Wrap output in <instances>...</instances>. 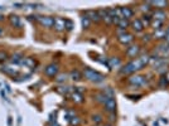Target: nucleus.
<instances>
[{
    "label": "nucleus",
    "instance_id": "nucleus-30",
    "mask_svg": "<svg viewBox=\"0 0 169 126\" xmlns=\"http://www.w3.org/2000/svg\"><path fill=\"white\" fill-rule=\"evenodd\" d=\"M90 19H87L86 17H83V19H82V25H83V28H88L90 27Z\"/></svg>",
    "mask_w": 169,
    "mask_h": 126
},
{
    "label": "nucleus",
    "instance_id": "nucleus-20",
    "mask_svg": "<svg viewBox=\"0 0 169 126\" xmlns=\"http://www.w3.org/2000/svg\"><path fill=\"white\" fill-rule=\"evenodd\" d=\"M165 29L164 28H162V29H158V30H155V33H154V37L156 38V39H160V38H165Z\"/></svg>",
    "mask_w": 169,
    "mask_h": 126
},
{
    "label": "nucleus",
    "instance_id": "nucleus-23",
    "mask_svg": "<svg viewBox=\"0 0 169 126\" xmlns=\"http://www.w3.org/2000/svg\"><path fill=\"white\" fill-rule=\"evenodd\" d=\"M107 98H108V97H107L104 92H101V94H97V95H96V100H97L99 102H101V104H105Z\"/></svg>",
    "mask_w": 169,
    "mask_h": 126
},
{
    "label": "nucleus",
    "instance_id": "nucleus-25",
    "mask_svg": "<svg viewBox=\"0 0 169 126\" xmlns=\"http://www.w3.org/2000/svg\"><path fill=\"white\" fill-rule=\"evenodd\" d=\"M10 23H11V24H13L14 27H20V20H19V18L15 17V15H11V17H10Z\"/></svg>",
    "mask_w": 169,
    "mask_h": 126
},
{
    "label": "nucleus",
    "instance_id": "nucleus-5",
    "mask_svg": "<svg viewBox=\"0 0 169 126\" xmlns=\"http://www.w3.org/2000/svg\"><path fill=\"white\" fill-rule=\"evenodd\" d=\"M44 73H45L47 76H49V77L57 76V73H58V64H56V63L48 64V66L44 68Z\"/></svg>",
    "mask_w": 169,
    "mask_h": 126
},
{
    "label": "nucleus",
    "instance_id": "nucleus-21",
    "mask_svg": "<svg viewBox=\"0 0 169 126\" xmlns=\"http://www.w3.org/2000/svg\"><path fill=\"white\" fill-rule=\"evenodd\" d=\"M120 59L119 58H110V62H108V67H111V68H114V67H119L120 66Z\"/></svg>",
    "mask_w": 169,
    "mask_h": 126
},
{
    "label": "nucleus",
    "instance_id": "nucleus-15",
    "mask_svg": "<svg viewBox=\"0 0 169 126\" xmlns=\"http://www.w3.org/2000/svg\"><path fill=\"white\" fill-rule=\"evenodd\" d=\"M58 92L62 94L65 96H68L69 92H73V88L72 87H68V86H63V87H58Z\"/></svg>",
    "mask_w": 169,
    "mask_h": 126
},
{
    "label": "nucleus",
    "instance_id": "nucleus-38",
    "mask_svg": "<svg viewBox=\"0 0 169 126\" xmlns=\"http://www.w3.org/2000/svg\"><path fill=\"white\" fill-rule=\"evenodd\" d=\"M96 126H99V125H96Z\"/></svg>",
    "mask_w": 169,
    "mask_h": 126
},
{
    "label": "nucleus",
    "instance_id": "nucleus-2",
    "mask_svg": "<svg viewBox=\"0 0 169 126\" xmlns=\"http://www.w3.org/2000/svg\"><path fill=\"white\" fill-rule=\"evenodd\" d=\"M83 74H84V77L88 79V81L95 82V83H100V82H102L104 79H105V77H104L101 73H99V72H96V71L91 70V68H84Z\"/></svg>",
    "mask_w": 169,
    "mask_h": 126
},
{
    "label": "nucleus",
    "instance_id": "nucleus-11",
    "mask_svg": "<svg viewBox=\"0 0 169 126\" xmlns=\"http://www.w3.org/2000/svg\"><path fill=\"white\" fill-rule=\"evenodd\" d=\"M120 13H121V17H123V19H129V18H131L132 15H134V11H132L130 8H128V6H125V8H120Z\"/></svg>",
    "mask_w": 169,
    "mask_h": 126
},
{
    "label": "nucleus",
    "instance_id": "nucleus-27",
    "mask_svg": "<svg viewBox=\"0 0 169 126\" xmlns=\"http://www.w3.org/2000/svg\"><path fill=\"white\" fill-rule=\"evenodd\" d=\"M69 122H71V125H72V126H73V125H75V126H77V125L81 122V120H80L78 117H76V116H72V117L69 119Z\"/></svg>",
    "mask_w": 169,
    "mask_h": 126
},
{
    "label": "nucleus",
    "instance_id": "nucleus-19",
    "mask_svg": "<svg viewBox=\"0 0 169 126\" xmlns=\"http://www.w3.org/2000/svg\"><path fill=\"white\" fill-rule=\"evenodd\" d=\"M117 27H119L120 30H124V32H125V29L129 27V21H128L126 19H121V20L117 23Z\"/></svg>",
    "mask_w": 169,
    "mask_h": 126
},
{
    "label": "nucleus",
    "instance_id": "nucleus-6",
    "mask_svg": "<svg viewBox=\"0 0 169 126\" xmlns=\"http://www.w3.org/2000/svg\"><path fill=\"white\" fill-rule=\"evenodd\" d=\"M37 20L41 23L42 25L47 27V28H51L54 25V19L51 17H37Z\"/></svg>",
    "mask_w": 169,
    "mask_h": 126
},
{
    "label": "nucleus",
    "instance_id": "nucleus-35",
    "mask_svg": "<svg viewBox=\"0 0 169 126\" xmlns=\"http://www.w3.org/2000/svg\"><path fill=\"white\" fill-rule=\"evenodd\" d=\"M5 57H6L5 53H0V59H5Z\"/></svg>",
    "mask_w": 169,
    "mask_h": 126
},
{
    "label": "nucleus",
    "instance_id": "nucleus-10",
    "mask_svg": "<svg viewBox=\"0 0 169 126\" xmlns=\"http://www.w3.org/2000/svg\"><path fill=\"white\" fill-rule=\"evenodd\" d=\"M140 52V47L139 45H131L126 49V55L128 57H131V58H134L135 55H138Z\"/></svg>",
    "mask_w": 169,
    "mask_h": 126
},
{
    "label": "nucleus",
    "instance_id": "nucleus-26",
    "mask_svg": "<svg viewBox=\"0 0 169 126\" xmlns=\"http://www.w3.org/2000/svg\"><path fill=\"white\" fill-rule=\"evenodd\" d=\"M151 25L154 27L155 30L162 29V27H163V21H159V20H151Z\"/></svg>",
    "mask_w": 169,
    "mask_h": 126
},
{
    "label": "nucleus",
    "instance_id": "nucleus-17",
    "mask_svg": "<svg viewBox=\"0 0 169 126\" xmlns=\"http://www.w3.org/2000/svg\"><path fill=\"white\" fill-rule=\"evenodd\" d=\"M22 64H24V66L28 67V68H32V67L35 66V61H34L33 58H23Z\"/></svg>",
    "mask_w": 169,
    "mask_h": 126
},
{
    "label": "nucleus",
    "instance_id": "nucleus-24",
    "mask_svg": "<svg viewBox=\"0 0 169 126\" xmlns=\"http://www.w3.org/2000/svg\"><path fill=\"white\" fill-rule=\"evenodd\" d=\"M23 58H24V57H23L22 54L17 53V54H14L13 57H11V62H14V63H22Z\"/></svg>",
    "mask_w": 169,
    "mask_h": 126
},
{
    "label": "nucleus",
    "instance_id": "nucleus-34",
    "mask_svg": "<svg viewBox=\"0 0 169 126\" xmlns=\"http://www.w3.org/2000/svg\"><path fill=\"white\" fill-rule=\"evenodd\" d=\"M165 40H167V43L169 44V28L167 29V32H165V38H164Z\"/></svg>",
    "mask_w": 169,
    "mask_h": 126
},
{
    "label": "nucleus",
    "instance_id": "nucleus-8",
    "mask_svg": "<svg viewBox=\"0 0 169 126\" xmlns=\"http://www.w3.org/2000/svg\"><path fill=\"white\" fill-rule=\"evenodd\" d=\"M56 30L61 32V30H65L66 29V19H62V18H56L54 19V25Z\"/></svg>",
    "mask_w": 169,
    "mask_h": 126
},
{
    "label": "nucleus",
    "instance_id": "nucleus-31",
    "mask_svg": "<svg viewBox=\"0 0 169 126\" xmlns=\"http://www.w3.org/2000/svg\"><path fill=\"white\" fill-rule=\"evenodd\" d=\"M92 121H93L95 124H100V122L102 121V117H101L100 115H95V116H92Z\"/></svg>",
    "mask_w": 169,
    "mask_h": 126
},
{
    "label": "nucleus",
    "instance_id": "nucleus-13",
    "mask_svg": "<svg viewBox=\"0 0 169 126\" xmlns=\"http://www.w3.org/2000/svg\"><path fill=\"white\" fill-rule=\"evenodd\" d=\"M131 27L132 29H134L135 32H141L144 29V24H143V21L140 19H135V20H132L131 23Z\"/></svg>",
    "mask_w": 169,
    "mask_h": 126
},
{
    "label": "nucleus",
    "instance_id": "nucleus-14",
    "mask_svg": "<svg viewBox=\"0 0 169 126\" xmlns=\"http://www.w3.org/2000/svg\"><path fill=\"white\" fill-rule=\"evenodd\" d=\"M71 98H72V101L77 102V104H81V102H83V96H82V94H81V92H77L76 90H75V92H72Z\"/></svg>",
    "mask_w": 169,
    "mask_h": 126
},
{
    "label": "nucleus",
    "instance_id": "nucleus-7",
    "mask_svg": "<svg viewBox=\"0 0 169 126\" xmlns=\"http://www.w3.org/2000/svg\"><path fill=\"white\" fill-rule=\"evenodd\" d=\"M105 109H106V111L107 112H115V109H116V102H115V98L114 97H108L107 100H106V102H105Z\"/></svg>",
    "mask_w": 169,
    "mask_h": 126
},
{
    "label": "nucleus",
    "instance_id": "nucleus-37",
    "mask_svg": "<svg viewBox=\"0 0 169 126\" xmlns=\"http://www.w3.org/2000/svg\"><path fill=\"white\" fill-rule=\"evenodd\" d=\"M105 126H111V125H105Z\"/></svg>",
    "mask_w": 169,
    "mask_h": 126
},
{
    "label": "nucleus",
    "instance_id": "nucleus-28",
    "mask_svg": "<svg viewBox=\"0 0 169 126\" xmlns=\"http://www.w3.org/2000/svg\"><path fill=\"white\" fill-rule=\"evenodd\" d=\"M104 94L107 96V97H114V92H112V90L110 87H107L106 90H104Z\"/></svg>",
    "mask_w": 169,
    "mask_h": 126
},
{
    "label": "nucleus",
    "instance_id": "nucleus-4",
    "mask_svg": "<svg viewBox=\"0 0 169 126\" xmlns=\"http://www.w3.org/2000/svg\"><path fill=\"white\" fill-rule=\"evenodd\" d=\"M132 40H134V37H132V34L130 33H126V32H123L119 34V42L123 43V44H130Z\"/></svg>",
    "mask_w": 169,
    "mask_h": 126
},
{
    "label": "nucleus",
    "instance_id": "nucleus-1",
    "mask_svg": "<svg viewBox=\"0 0 169 126\" xmlns=\"http://www.w3.org/2000/svg\"><path fill=\"white\" fill-rule=\"evenodd\" d=\"M150 62V57L149 55H141L140 58H136L134 61L129 62L128 64H125V67L121 68V72L123 74H131V73H135L136 71L141 70L144 66H147Z\"/></svg>",
    "mask_w": 169,
    "mask_h": 126
},
{
    "label": "nucleus",
    "instance_id": "nucleus-29",
    "mask_svg": "<svg viewBox=\"0 0 169 126\" xmlns=\"http://www.w3.org/2000/svg\"><path fill=\"white\" fill-rule=\"evenodd\" d=\"M143 18H144V19L141 20V21H143V24H145V25H148V24H150V23H151V18H150L149 15H144Z\"/></svg>",
    "mask_w": 169,
    "mask_h": 126
},
{
    "label": "nucleus",
    "instance_id": "nucleus-36",
    "mask_svg": "<svg viewBox=\"0 0 169 126\" xmlns=\"http://www.w3.org/2000/svg\"><path fill=\"white\" fill-rule=\"evenodd\" d=\"M2 34H3V29H2V28H0V36H2Z\"/></svg>",
    "mask_w": 169,
    "mask_h": 126
},
{
    "label": "nucleus",
    "instance_id": "nucleus-33",
    "mask_svg": "<svg viewBox=\"0 0 169 126\" xmlns=\"http://www.w3.org/2000/svg\"><path fill=\"white\" fill-rule=\"evenodd\" d=\"M72 28H73V24H72V21L66 19V29H67V30H71Z\"/></svg>",
    "mask_w": 169,
    "mask_h": 126
},
{
    "label": "nucleus",
    "instance_id": "nucleus-12",
    "mask_svg": "<svg viewBox=\"0 0 169 126\" xmlns=\"http://www.w3.org/2000/svg\"><path fill=\"white\" fill-rule=\"evenodd\" d=\"M165 18H167V14H165V11H163V10H156V11H154V14H153V20L164 21Z\"/></svg>",
    "mask_w": 169,
    "mask_h": 126
},
{
    "label": "nucleus",
    "instance_id": "nucleus-3",
    "mask_svg": "<svg viewBox=\"0 0 169 126\" xmlns=\"http://www.w3.org/2000/svg\"><path fill=\"white\" fill-rule=\"evenodd\" d=\"M129 85L131 86H135V87H141V86H145L147 85V78L144 76H140V74H135L128 79Z\"/></svg>",
    "mask_w": 169,
    "mask_h": 126
},
{
    "label": "nucleus",
    "instance_id": "nucleus-22",
    "mask_svg": "<svg viewBox=\"0 0 169 126\" xmlns=\"http://www.w3.org/2000/svg\"><path fill=\"white\" fill-rule=\"evenodd\" d=\"M3 71H4L5 73H8V74H11V76L17 74V70H14V68H11V67H9V66L3 67Z\"/></svg>",
    "mask_w": 169,
    "mask_h": 126
},
{
    "label": "nucleus",
    "instance_id": "nucleus-16",
    "mask_svg": "<svg viewBox=\"0 0 169 126\" xmlns=\"http://www.w3.org/2000/svg\"><path fill=\"white\" fill-rule=\"evenodd\" d=\"M151 6H155V8H159V9H163V8H167L168 5H169V3L168 2H150L149 3Z\"/></svg>",
    "mask_w": 169,
    "mask_h": 126
},
{
    "label": "nucleus",
    "instance_id": "nucleus-9",
    "mask_svg": "<svg viewBox=\"0 0 169 126\" xmlns=\"http://www.w3.org/2000/svg\"><path fill=\"white\" fill-rule=\"evenodd\" d=\"M84 17H86L87 19H90V21H99V20H101L99 13H97V11H93V10L86 11V13H84Z\"/></svg>",
    "mask_w": 169,
    "mask_h": 126
},
{
    "label": "nucleus",
    "instance_id": "nucleus-32",
    "mask_svg": "<svg viewBox=\"0 0 169 126\" xmlns=\"http://www.w3.org/2000/svg\"><path fill=\"white\" fill-rule=\"evenodd\" d=\"M67 79V74H59L57 77V82H65Z\"/></svg>",
    "mask_w": 169,
    "mask_h": 126
},
{
    "label": "nucleus",
    "instance_id": "nucleus-18",
    "mask_svg": "<svg viewBox=\"0 0 169 126\" xmlns=\"http://www.w3.org/2000/svg\"><path fill=\"white\" fill-rule=\"evenodd\" d=\"M69 77L73 79V81H80V79L82 78V74L77 71V70H73V71H71L69 72Z\"/></svg>",
    "mask_w": 169,
    "mask_h": 126
}]
</instances>
